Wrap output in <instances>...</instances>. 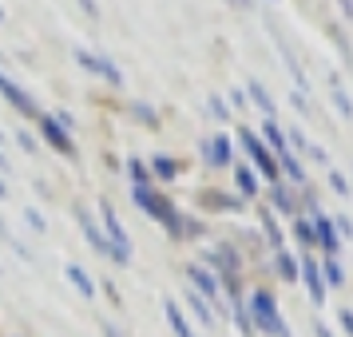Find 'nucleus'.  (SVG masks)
Instances as JSON below:
<instances>
[{"label": "nucleus", "mask_w": 353, "mask_h": 337, "mask_svg": "<svg viewBox=\"0 0 353 337\" xmlns=\"http://www.w3.org/2000/svg\"><path fill=\"white\" fill-rule=\"evenodd\" d=\"M0 143H4V131H0Z\"/></svg>", "instance_id": "35"}, {"label": "nucleus", "mask_w": 353, "mask_h": 337, "mask_svg": "<svg viewBox=\"0 0 353 337\" xmlns=\"http://www.w3.org/2000/svg\"><path fill=\"white\" fill-rule=\"evenodd\" d=\"M191 278H194V286L203 289L207 298H214V294H219V282H214V274H207L203 266H191Z\"/></svg>", "instance_id": "12"}, {"label": "nucleus", "mask_w": 353, "mask_h": 337, "mask_svg": "<svg viewBox=\"0 0 353 337\" xmlns=\"http://www.w3.org/2000/svg\"><path fill=\"white\" fill-rule=\"evenodd\" d=\"M68 278H72V286L80 289L83 298H96V286H92V278H88L80 266H68Z\"/></svg>", "instance_id": "13"}, {"label": "nucleus", "mask_w": 353, "mask_h": 337, "mask_svg": "<svg viewBox=\"0 0 353 337\" xmlns=\"http://www.w3.org/2000/svg\"><path fill=\"white\" fill-rule=\"evenodd\" d=\"M266 139H270V147L278 151V155H286V135L278 131V123H274V119H266Z\"/></svg>", "instance_id": "17"}, {"label": "nucleus", "mask_w": 353, "mask_h": 337, "mask_svg": "<svg viewBox=\"0 0 353 337\" xmlns=\"http://www.w3.org/2000/svg\"><path fill=\"white\" fill-rule=\"evenodd\" d=\"M128 167H131V178H135V187H147V171H143V163H139V159H131Z\"/></svg>", "instance_id": "23"}, {"label": "nucleus", "mask_w": 353, "mask_h": 337, "mask_svg": "<svg viewBox=\"0 0 353 337\" xmlns=\"http://www.w3.org/2000/svg\"><path fill=\"white\" fill-rule=\"evenodd\" d=\"M270 194H274V203H278V207L286 210V214H290V210H294V203H290V194H286V187H278V183H274V187H270Z\"/></svg>", "instance_id": "22"}, {"label": "nucleus", "mask_w": 353, "mask_h": 337, "mask_svg": "<svg viewBox=\"0 0 353 337\" xmlns=\"http://www.w3.org/2000/svg\"><path fill=\"white\" fill-rule=\"evenodd\" d=\"M337 230H341V234H345V238H353V223H350V218H345V214H341V218H337Z\"/></svg>", "instance_id": "27"}, {"label": "nucleus", "mask_w": 353, "mask_h": 337, "mask_svg": "<svg viewBox=\"0 0 353 337\" xmlns=\"http://www.w3.org/2000/svg\"><path fill=\"white\" fill-rule=\"evenodd\" d=\"M321 282H330V286H341V282H345V278H341V266H337L334 258L321 266Z\"/></svg>", "instance_id": "20"}, {"label": "nucleus", "mask_w": 353, "mask_h": 337, "mask_svg": "<svg viewBox=\"0 0 353 337\" xmlns=\"http://www.w3.org/2000/svg\"><path fill=\"white\" fill-rule=\"evenodd\" d=\"M103 226H108V234H112V258L115 262H131V238H128V230L119 226V214H115L112 207H103Z\"/></svg>", "instance_id": "3"}, {"label": "nucleus", "mask_w": 353, "mask_h": 337, "mask_svg": "<svg viewBox=\"0 0 353 337\" xmlns=\"http://www.w3.org/2000/svg\"><path fill=\"white\" fill-rule=\"evenodd\" d=\"M0 96L8 99V103H12V108H20V112H28V115L36 112V103H32V99H28V96H24V92H20L17 83L8 80V76H0Z\"/></svg>", "instance_id": "7"}, {"label": "nucleus", "mask_w": 353, "mask_h": 337, "mask_svg": "<svg viewBox=\"0 0 353 337\" xmlns=\"http://www.w3.org/2000/svg\"><path fill=\"white\" fill-rule=\"evenodd\" d=\"M278 270H282V278H286V282H294V278H298V262H294L286 250H278Z\"/></svg>", "instance_id": "19"}, {"label": "nucleus", "mask_w": 353, "mask_h": 337, "mask_svg": "<svg viewBox=\"0 0 353 337\" xmlns=\"http://www.w3.org/2000/svg\"><path fill=\"white\" fill-rule=\"evenodd\" d=\"M250 321L270 337H290L286 321L278 318V305H274V298L266 289H254V294H250Z\"/></svg>", "instance_id": "1"}, {"label": "nucleus", "mask_w": 353, "mask_h": 337, "mask_svg": "<svg viewBox=\"0 0 353 337\" xmlns=\"http://www.w3.org/2000/svg\"><path fill=\"white\" fill-rule=\"evenodd\" d=\"M341 325H345V334L353 337V309H341Z\"/></svg>", "instance_id": "28"}, {"label": "nucleus", "mask_w": 353, "mask_h": 337, "mask_svg": "<svg viewBox=\"0 0 353 337\" xmlns=\"http://www.w3.org/2000/svg\"><path fill=\"white\" fill-rule=\"evenodd\" d=\"M17 139H20V147H24V151H36V143H32V135H28V131H20Z\"/></svg>", "instance_id": "29"}, {"label": "nucleus", "mask_w": 353, "mask_h": 337, "mask_svg": "<svg viewBox=\"0 0 353 337\" xmlns=\"http://www.w3.org/2000/svg\"><path fill=\"white\" fill-rule=\"evenodd\" d=\"M239 139H242V147L250 151V159H254V167L262 171V175H266V183H274V178H278V163H274V155L266 151V143L258 139L254 131H242Z\"/></svg>", "instance_id": "2"}, {"label": "nucleus", "mask_w": 353, "mask_h": 337, "mask_svg": "<svg viewBox=\"0 0 353 337\" xmlns=\"http://www.w3.org/2000/svg\"><path fill=\"white\" fill-rule=\"evenodd\" d=\"M262 226H266V238H270V246H274V250H282V230H278V223H274L270 210L262 214Z\"/></svg>", "instance_id": "18"}, {"label": "nucleus", "mask_w": 353, "mask_h": 337, "mask_svg": "<svg viewBox=\"0 0 353 337\" xmlns=\"http://www.w3.org/2000/svg\"><path fill=\"white\" fill-rule=\"evenodd\" d=\"M0 171H8V159H4V155H0Z\"/></svg>", "instance_id": "33"}, {"label": "nucleus", "mask_w": 353, "mask_h": 337, "mask_svg": "<svg viewBox=\"0 0 353 337\" xmlns=\"http://www.w3.org/2000/svg\"><path fill=\"white\" fill-rule=\"evenodd\" d=\"M278 163H282V167H286V175L294 178V183H302V163L294 159V155H290V151H286V155H278Z\"/></svg>", "instance_id": "21"}, {"label": "nucleus", "mask_w": 353, "mask_h": 337, "mask_svg": "<svg viewBox=\"0 0 353 337\" xmlns=\"http://www.w3.org/2000/svg\"><path fill=\"white\" fill-rule=\"evenodd\" d=\"M207 159L214 163V167H226V163H230V139H226V135H219V139L207 143Z\"/></svg>", "instance_id": "9"}, {"label": "nucleus", "mask_w": 353, "mask_h": 337, "mask_svg": "<svg viewBox=\"0 0 353 337\" xmlns=\"http://www.w3.org/2000/svg\"><path fill=\"white\" fill-rule=\"evenodd\" d=\"M210 112L219 115V119H226V108H223V99H210Z\"/></svg>", "instance_id": "31"}, {"label": "nucleus", "mask_w": 353, "mask_h": 337, "mask_svg": "<svg viewBox=\"0 0 353 337\" xmlns=\"http://www.w3.org/2000/svg\"><path fill=\"white\" fill-rule=\"evenodd\" d=\"M80 64L88 68V72H96V76H103L108 83H115V88L123 83V72H119V68H115L112 60H103V56H92V52H80Z\"/></svg>", "instance_id": "4"}, {"label": "nucleus", "mask_w": 353, "mask_h": 337, "mask_svg": "<svg viewBox=\"0 0 353 337\" xmlns=\"http://www.w3.org/2000/svg\"><path fill=\"white\" fill-rule=\"evenodd\" d=\"M40 127H44V135H48V143L56 147V151H64V155H72V139H68V131L60 127V119H56V115H48V119H40Z\"/></svg>", "instance_id": "5"}, {"label": "nucleus", "mask_w": 353, "mask_h": 337, "mask_svg": "<svg viewBox=\"0 0 353 337\" xmlns=\"http://www.w3.org/2000/svg\"><path fill=\"white\" fill-rule=\"evenodd\" d=\"M187 305H191V309H194V318L203 321V325H210V321H214V314H210V305L203 302V298H199L194 289H187Z\"/></svg>", "instance_id": "14"}, {"label": "nucleus", "mask_w": 353, "mask_h": 337, "mask_svg": "<svg viewBox=\"0 0 353 337\" xmlns=\"http://www.w3.org/2000/svg\"><path fill=\"white\" fill-rule=\"evenodd\" d=\"M314 238H318L330 254H337V250H341V246H337V230L330 226V218H325V214H318V218H314Z\"/></svg>", "instance_id": "8"}, {"label": "nucleus", "mask_w": 353, "mask_h": 337, "mask_svg": "<svg viewBox=\"0 0 353 337\" xmlns=\"http://www.w3.org/2000/svg\"><path fill=\"white\" fill-rule=\"evenodd\" d=\"M4 194H8V187H4V183H0V198H4Z\"/></svg>", "instance_id": "34"}, {"label": "nucleus", "mask_w": 353, "mask_h": 337, "mask_svg": "<svg viewBox=\"0 0 353 337\" xmlns=\"http://www.w3.org/2000/svg\"><path fill=\"white\" fill-rule=\"evenodd\" d=\"M302 274H305V289H310V298H314V302L321 305V302H325V282H321V266L305 258V262H302Z\"/></svg>", "instance_id": "6"}, {"label": "nucleus", "mask_w": 353, "mask_h": 337, "mask_svg": "<svg viewBox=\"0 0 353 337\" xmlns=\"http://www.w3.org/2000/svg\"><path fill=\"white\" fill-rule=\"evenodd\" d=\"M314 334H318V337H334V334H330V329H325V325H321V321H318V325H314Z\"/></svg>", "instance_id": "32"}, {"label": "nucleus", "mask_w": 353, "mask_h": 337, "mask_svg": "<svg viewBox=\"0 0 353 337\" xmlns=\"http://www.w3.org/2000/svg\"><path fill=\"white\" fill-rule=\"evenodd\" d=\"M175 171H179V167L171 159H155V175H159V178H171Z\"/></svg>", "instance_id": "24"}, {"label": "nucleus", "mask_w": 353, "mask_h": 337, "mask_svg": "<svg viewBox=\"0 0 353 337\" xmlns=\"http://www.w3.org/2000/svg\"><path fill=\"white\" fill-rule=\"evenodd\" d=\"M80 226H83V234H88V242L96 246L99 254H112V242H108V238H103V234L96 230V226H92V218H88V214H80Z\"/></svg>", "instance_id": "10"}, {"label": "nucleus", "mask_w": 353, "mask_h": 337, "mask_svg": "<svg viewBox=\"0 0 353 337\" xmlns=\"http://www.w3.org/2000/svg\"><path fill=\"white\" fill-rule=\"evenodd\" d=\"M234 178H239V191L242 194H254L258 191V178H254V171H250V167H239V171H234Z\"/></svg>", "instance_id": "16"}, {"label": "nucleus", "mask_w": 353, "mask_h": 337, "mask_svg": "<svg viewBox=\"0 0 353 337\" xmlns=\"http://www.w3.org/2000/svg\"><path fill=\"white\" fill-rule=\"evenodd\" d=\"M294 234L310 246V242H314V226H310V223H294Z\"/></svg>", "instance_id": "25"}, {"label": "nucleus", "mask_w": 353, "mask_h": 337, "mask_svg": "<svg viewBox=\"0 0 353 337\" xmlns=\"http://www.w3.org/2000/svg\"><path fill=\"white\" fill-rule=\"evenodd\" d=\"M24 218H28V223H32L36 230H44V218H40V214H36V210H24Z\"/></svg>", "instance_id": "30"}, {"label": "nucleus", "mask_w": 353, "mask_h": 337, "mask_svg": "<svg viewBox=\"0 0 353 337\" xmlns=\"http://www.w3.org/2000/svg\"><path fill=\"white\" fill-rule=\"evenodd\" d=\"M330 183H334V191H337V194H350V183H345V178L337 175V171L330 175Z\"/></svg>", "instance_id": "26"}, {"label": "nucleus", "mask_w": 353, "mask_h": 337, "mask_svg": "<svg viewBox=\"0 0 353 337\" xmlns=\"http://www.w3.org/2000/svg\"><path fill=\"white\" fill-rule=\"evenodd\" d=\"M234 4H246V0H234Z\"/></svg>", "instance_id": "36"}, {"label": "nucleus", "mask_w": 353, "mask_h": 337, "mask_svg": "<svg viewBox=\"0 0 353 337\" xmlns=\"http://www.w3.org/2000/svg\"><path fill=\"white\" fill-rule=\"evenodd\" d=\"M250 99H254L258 108L266 112V119H274V99L266 96V88H262V83H250Z\"/></svg>", "instance_id": "15"}, {"label": "nucleus", "mask_w": 353, "mask_h": 337, "mask_svg": "<svg viewBox=\"0 0 353 337\" xmlns=\"http://www.w3.org/2000/svg\"><path fill=\"white\" fill-rule=\"evenodd\" d=\"M167 321H171L175 337H194V334H191V325H187V318H183V309H179L175 302H167Z\"/></svg>", "instance_id": "11"}]
</instances>
